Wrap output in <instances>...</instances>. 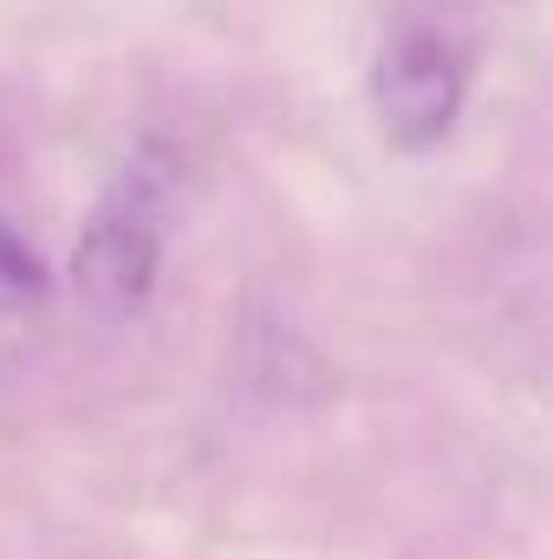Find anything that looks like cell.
<instances>
[{
  "label": "cell",
  "mask_w": 553,
  "mask_h": 559,
  "mask_svg": "<svg viewBox=\"0 0 553 559\" xmlns=\"http://www.w3.org/2000/svg\"><path fill=\"white\" fill-rule=\"evenodd\" d=\"M176 195H183V169L163 143L131 150L125 169L105 182V195H98L92 222L79 228V248H72V293L92 319L118 325V319L150 306Z\"/></svg>",
  "instance_id": "obj_1"
},
{
  "label": "cell",
  "mask_w": 553,
  "mask_h": 559,
  "mask_svg": "<svg viewBox=\"0 0 553 559\" xmlns=\"http://www.w3.org/2000/svg\"><path fill=\"white\" fill-rule=\"evenodd\" d=\"M462 92H469V59L443 26H404L385 39L378 66H372V118L391 150H436L462 118Z\"/></svg>",
  "instance_id": "obj_2"
},
{
  "label": "cell",
  "mask_w": 553,
  "mask_h": 559,
  "mask_svg": "<svg viewBox=\"0 0 553 559\" xmlns=\"http://www.w3.org/2000/svg\"><path fill=\"white\" fill-rule=\"evenodd\" d=\"M0 286L7 293H46V267H39V254L20 241V228L13 222H0Z\"/></svg>",
  "instance_id": "obj_3"
}]
</instances>
